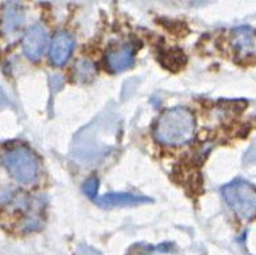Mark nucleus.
I'll list each match as a JSON object with an SVG mask.
<instances>
[{
	"mask_svg": "<svg viewBox=\"0 0 256 255\" xmlns=\"http://www.w3.org/2000/svg\"><path fill=\"white\" fill-rule=\"evenodd\" d=\"M196 137V119L185 107L164 111L154 126V138L159 145L181 147Z\"/></svg>",
	"mask_w": 256,
	"mask_h": 255,
	"instance_id": "f257e3e1",
	"label": "nucleus"
},
{
	"mask_svg": "<svg viewBox=\"0 0 256 255\" xmlns=\"http://www.w3.org/2000/svg\"><path fill=\"white\" fill-rule=\"evenodd\" d=\"M2 163L20 184H32L40 177V162L27 147H12L2 154Z\"/></svg>",
	"mask_w": 256,
	"mask_h": 255,
	"instance_id": "f03ea898",
	"label": "nucleus"
},
{
	"mask_svg": "<svg viewBox=\"0 0 256 255\" xmlns=\"http://www.w3.org/2000/svg\"><path fill=\"white\" fill-rule=\"evenodd\" d=\"M222 196L232 211L243 219L256 213V189L244 180H234L222 188Z\"/></svg>",
	"mask_w": 256,
	"mask_h": 255,
	"instance_id": "7ed1b4c3",
	"label": "nucleus"
},
{
	"mask_svg": "<svg viewBox=\"0 0 256 255\" xmlns=\"http://www.w3.org/2000/svg\"><path fill=\"white\" fill-rule=\"evenodd\" d=\"M48 42H49V38H48L46 30L40 25H36L30 27L23 37V53L26 54V57L31 61H36L44 56V50L48 48Z\"/></svg>",
	"mask_w": 256,
	"mask_h": 255,
	"instance_id": "20e7f679",
	"label": "nucleus"
},
{
	"mask_svg": "<svg viewBox=\"0 0 256 255\" xmlns=\"http://www.w3.org/2000/svg\"><path fill=\"white\" fill-rule=\"evenodd\" d=\"M74 49V41L68 33H58L56 34L50 45V61L54 65H65Z\"/></svg>",
	"mask_w": 256,
	"mask_h": 255,
	"instance_id": "39448f33",
	"label": "nucleus"
},
{
	"mask_svg": "<svg viewBox=\"0 0 256 255\" xmlns=\"http://www.w3.org/2000/svg\"><path fill=\"white\" fill-rule=\"evenodd\" d=\"M134 60H135V50H134L132 45L130 44L112 49L106 53V66L114 73H119V72L128 69L134 64Z\"/></svg>",
	"mask_w": 256,
	"mask_h": 255,
	"instance_id": "423d86ee",
	"label": "nucleus"
},
{
	"mask_svg": "<svg viewBox=\"0 0 256 255\" xmlns=\"http://www.w3.org/2000/svg\"><path fill=\"white\" fill-rule=\"evenodd\" d=\"M148 197L136 196L130 193H108L96 198V204L102 208H116V207H134L150 202Z\"/></svg>",
	"mask_w": 256,
	"mask_h": 255,
	"instance_id": "0eeeda50",
	"label": "nucleus"
},
{
	"mask_svg": "<svg viewBox=\"0 0 256 255\" xmlns=\"http://www.w3.org/2000/svg\"><path fill=\"white\" fill-rule=\"evenodd\" d=\"M20 25H23V13L18 7L15 6H10L8 9L6 10L4 14V29L8 33L18 30Z\"/></svg>",
	"mask_w": 256,
	"mask_h": 255,
	"instance_id": "6e6552de",
	"label": "nucleus"
},
{
	"mask_svg": "<svg viewBox=\"0 0 256 255\" xmlns=\"http://www.w3.org/2000/svg\"><path fill=\"white\" fill-rule=\"evenodd\" d=\"M236 38H234V42H236V46L238 49H244V50H248V49L252 46V33L251 30H248L247 27H240L238 30H236Z\"/></svg>",
	"mask_w": 256,
	"mask_h": 255,
	"instance_id": "1a4fd4ad",
	"label": "nucleus"
},
{
	"mask_svg": "<svg viewBox=\"0 0 256 255\" xmlns=\"http://www.w3.org/2000/svg\"><path fill=\"white\" fill-rule=\"evenodd\" d=\"M98 189V180L96 178V177H93V178L88 180L84 185H82V192H84V193L90 198L96 197Z\"/></svg>",
	"mask_w": 256,
	"mask_h": 255,
	"instance_id": "9d476101",
	"label": "nucleus"
}]
</instances>
